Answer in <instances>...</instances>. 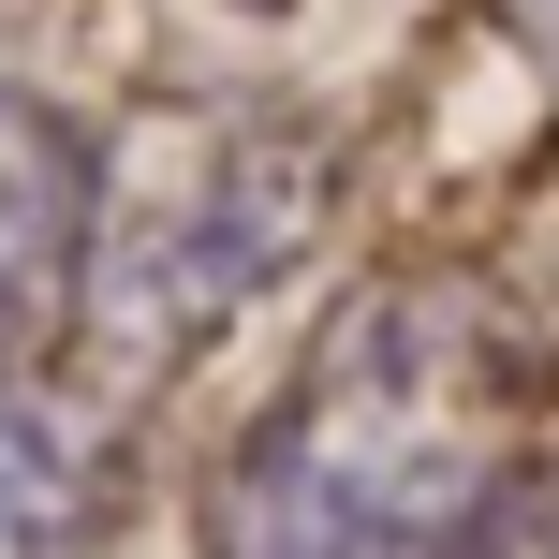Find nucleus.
<instances>
[{
  "label": "nucleus",
  "instance_id": "obj_1",
  "mask_svg": "<svg viewBox=\"0 0 559 559\" xmlns=\"http://www.w3.org/2000/svg\"><path fill=\"white\" fill-rule=\"evenodd\" d=\"M559 427V338L486 265H383L324 309L206 486V559H427Z\"/></svg>",
  "mask_w": 559,
  "mask_h": 559
},
{
  "label": "nucleus",
  "instance_id": "obj_2",
  "mask_svg": "<svg viewBox=\"0 0 559 559\" xmlns=\"http://www.w3.org/2000/svg\"><path fill=\"white\" fill-rule=\"evenodd\" d=\"M338 192V147L280 104H163L118 147H88V251H74V309L104 383H163L177 354L236 324L280 265L309 251Z\"/></svg>",
  "mask_w": 559,
  "mask_h": 559
},
{
  "label": "nucleus",
  "instance_id": "obj_3",
  "mask_svg": "<svg viewBox=\"0 0 559 559\" xmlns=\"http://www.w3.org/2000/svg\"><path fill=\"white\" fill-rule=\"evenodd\" d=\"M88 251V133L45 88H0V368H29V338H59Z\"/></svg>",
  "mask_w": 559,
  "mask_h": 559
},
{
  "label": "nucleus",
  "instance_id": "obj_4",
  "mask_svg": "<svg viewBox=\"0 0 559 559\" xmlns=\"http://www.w3.org/2000/svg\"><path fill=\"white\" fill-rule=\"evenodd\" d=\"M104 515V397L0 368V559H74Z\"/></svg>",
  "mask_w": 559,
  "mask_h": 559
},
{
  "label": "nucleus",
  "instance_id": "obj_5",
  "mask_svg": "<svg viewBox=\"0 0 559 559\" xmlns=\"http://www.w3.org/2000/svg\"><path fill=\"white\" fill-rule=\"evenodd\" d=\"M427 559H559V442H531L501 486H486L472 515H456Z\"/></svg>",
  "mask_w": 559,
  "mask_h": 559
},
{
  "label": "nucleus",
  "instance_id": "obj_6",
  "mask_svg": "<svg viewBox=\"0 0 559 559\" xmlns=\"http://www.w3.org/2000/svg\"><path fill=\"white\" fill-rule=\"evenodd\" d=\"M515 29H531V45H545V59H559V0H515Z\"/></svg>",
  "mask_w": 559,
  "mask_h": 559
},
{
  "label": "nucleus",
  "instance_id": "obj_7",
  "mask_svg": "<svg viewBox=\"0 0 559 559\" xmlns=\"http://www.w3.org/2000/svg\"><path fill=\"white\" fill-rule=\"evenodd\" d=\"M236 15H295V0H236Z\"/></svg>",
  "mask_w": 559,
  "mask_h": 559
}]
</instances>
